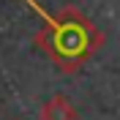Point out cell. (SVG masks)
Instances as JSON below:
<instances>
[{
  "label": "cell",
  "instance_id": "1",
  "mask_svg": "<svg viewBox=\"0 0 120 120\" xmlns=\"http://www.w3.org/2000/svg\"><path fill=\"white\" fill-rule=\"evenodd\" d=\"M33 11L44 19V27L38 30L36 44L46 52V57L66 74H74L87 63L93 55L104 46V33L90 22L87 16L74 6L60 8L57 14L46 11L36 0H27Z\"/></svg>",
  "mask_w": 120,
  "mask_h": 120
},
{
  "label": "cell",
  "instance_id": "2",
  "mask_svg": "<svg viewBox=\"0 0 120 120\" xmlns=\"http://www.w3.org/2000/svg\"><path fill=\"white\" fill-rule=\"evenodd\" d=\"M38 117L41 120H79V109L71 104L68 96L57 93V96H52L49 101H44Z\"/></svg>",
  "mask_w": 120,
  "mask_h": 120
}]
</instances>
